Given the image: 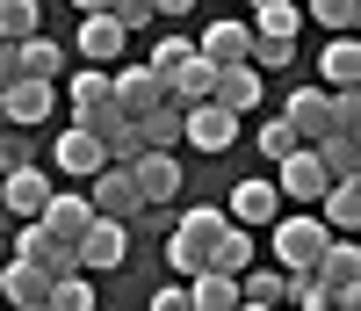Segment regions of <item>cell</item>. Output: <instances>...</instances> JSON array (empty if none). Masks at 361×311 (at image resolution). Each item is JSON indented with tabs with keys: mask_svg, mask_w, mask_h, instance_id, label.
Returning a JSON list of instances; mask_svg holds the SVG:
<instances>
[{
	"mask_svg": "<svg viewBox=\"0 0 361 311\" xmlns=\"http://www.w3.org/2000/svg\"><path fill=\"white\" fill-rule=\"evenodd\" d=\"M267 239H275L282 275H311L333 232H325V217H318V210H289V217H275V225H267Z\"/></svg>",
	"mask_w": 361,
	"mask_h": 311,
	"instance_id": "cell-1",
	"label": "cell"
},
{
	"mask_svg": "<svg viewBox=\"0 0 361 311\" xmlns=\"http://www.w3.org/2000/svg\"><path fill=\"white\" fill-rule=\"evenodd\" d=\"M311 283L333 297V304H354V311H361V246L333 232V239H325V254H318V268H311Z\"/></svg>",
	"mask_w": 361,
	"mask_h": 311,
	"instance_id": "cell-2",
	"label": "cell"
},
{
	"mask_svg": "<svg viewBox=\"0 0 361 311\" xmlns=\"http://www.w3.org/2000/svg\"><path fill=\"white\" fill-rule=\"evenodd\" d=\"M73 254H80V275H109V268H123V261H130V225L94 217V225L73 239Z\"/></svg>",
	"mask_w": 361,
	"mask_h": 311,
	"instance_id": "cell-3",
	"label": "cell"
},
{
	"mask_svg": "<svg viewBox=\"0 0 361 311\" xmlns=\"http://www.w3.org/2000/svg\"><path fill=\"white\" fill-rule=\"evenodd\" d=\"M325 189H333V174L318 167V152H311V145H296L289 160H275V196H289L296 210H318Z\"/></svg>",
	"mask_w": 361,
	"mask_h": 311,
	"instance_id": "cell-4",
	"label": "cell"
},
{
	"mask_svg": "<svg viewBox=\"0 0 361 311\" xmlns=\"http://www.w3.org/2000/svg\"><path fill=\"white\" fill-rule=\"evenodd\" d=\"M87 203H94V217H116V225L145 217V196H137L130 167H102V174H87Z\"/></svg>",
	"mask_w": 361,
	"mask_h": 311,
	"instance_id": "cell-5",
	"label": "cell"
},
{
	"mask_svg": "<svg viewBox=\"0 0 361 311\" xmlns=\"http://www.w3.org/2000/svg\"><path fill=\"white\" fill-rule=\"evenodd\" d=\"M180 145H195V152H231V145H238V116L217 109V102L180 109Z\"/></svg>",
	"mask_w": 361,
	"mask_h": 311,
	"instance_id": "cell-6",
	"label": "cell"
},
{
	"mask_svg": "<svg viewBox=\"0 0 361 311\" xmlns=\"http://www.w3.org/2000/svg\"><path fill=\"white\" fill-rule=\"evenodd\" d=\"M224 217H231V225H246V232H267V225L282 217L275 174H253V181H238V189H231V203H224Z\"/></svg>",
	"mask_w": 361,
	"mask_h": 311,
	"instance_id": "cell-7",
	"label": "cell"
},
{
	"mask_svg": "<svg viewBox=\"0 0 361 311\" xmlns=\"http://www.w3.org/2000/svg\"><path fill=\"white\" fill-rule=\"evenodd\" d=\"M130 181H137V196H145V210H159V203H173L180 196V152H137L130 160Z\"/></svg>",
	"mask_w": 361,
	"mask_h": 311,
	"instance_id": "cell-8",
	"label": "cell"
},
{
	"mask_svg": "<svg viewBox=\"0 0 361 311\" xmlns=\"http://www.w3.org/2000/svg\"><path fill=\"white\" fill-rule=\"evenodd\" d=\"M51 109H58V87H51V80H15V87H0V116H8L15 131L51 123Z\"/></svg>",
	"mask_w": 361,
	"mask_h": 311,
	"instance_id": "cell-9",
	"label": "cell"
},
{
	"mask_svg": "<svg viewBox=\"0 0 361 311\" xmlns=\"http://www.w3.org/2000/svg\"><path fill=\"white\" fill-rule=\"evenodd\" d=\"M51 189H58V181H51L37 160H29V167H15V174H0V203H8V217H15V225H29V217L51 203Z\"/></svg>",
	"mask_w": 361,
	"mask_h": 311,
	"instance_id": "cell-10",
	"label": "cell"
},
{
	"mask_svg": "<svg viewBox=\"0 0 361 311\" xmlns=\"http://www.w3.org/2000/svg\"><path fill=\"white\" fill-rule=\"evenodd\" d=\"M15 261H37V268L51 275V283H58V275H73V268H80V254H73L66 239H51V232L37 225V217H29V225L15 232Z\"/></svg>",
	"mask_w": 361,
	"mask_h": 311,
	"instance_id": "cell-11",
	"label": "cell"
},
{
	"mask_svg": "<svg viewBox=\"0 0 361 311\" xmlns=\"http://www.w3.org/2000/svg\"><path fill=\"white\" fill-rule=\"evenodd\" d=\"M109 87H116V109H123V116H145V109H159V102H166V80L145 66V58H137V66H116Z\"/></svg>",
	"mask_w": 361,
	"mask_h": 311,
	"instance_id": "cell-12",
	"label": "cell"
},
{
	"mask_svg": "<svg viewBox=\"0 0 361 311\" xmlns=\"http://www.w3.org/2000/svg\"><path fill=\"white\" fill-rule=\"evenodd\" d=\"M282 116H289V131L304 138V145H318L325 131H340V123H333V87H296Z\"/></svg>",
	"mask_w": 361,
	"mask_h": 311,
	"instance_id": "cell-13",
	"label": "cell"
},
{
	"mask_svg": "<svg viewBox=\"0 0 361 311\" xmlns=\"http://www.w3.org/2000/svg\"><path fill=\"white\" fill-rule=\"evenodd\" d=\"M37 225H44L51 239H66V246H73V239H80L87 225H94V203H87L80 189H51V203L37 210Z\"/></svg>",
	"mask_w": 361,
	"mask_h": 311,
	"instance_id": "cell-14",
	"label": "cell"
},
{
	"mask_svg": "<svg viewBox=\"0 0 361 311\" xmlns=\"http://www.w3.org/2000/svg\"><path fill=\"white\" fill-rule=\"evenodd\" d=\"M123 51H130V37L116 29V15H80V44H73V58H87V66H116Z\"/></svg>",
	"mask_w": 361,
	"mask_h": 311,
	"instance_id": "cell-15",
	"label": "cell"
},
{
	"mask_svg": "<svg viewBox=\"0 0 361 311\" xmlns=\"http://www.w3.org/2000/svg\"><path fill=\"white\" fill-rule=\"evenodd\" d=\"M246 44H253V22H238V15L209 22L202 37H195V51L209 58V66H246Z\"/></svg>",
	"mask_w": 361,
	"mask_h": 311,
	"instance_id": "cell-16",
	"label": "cell"
},
{
	"mask_svg": "<svg viewBox=\"0 0 361 311\" xmlns=\"http://www.w3.org/2000/svg\"><path fill=\"white\" fill-rule=\"evenodd\" d=\"M209 102L231 109V116H253V109H260V73H253V66H217V80H209Z\"/></svg>",
	"mask_w": 361,
	"mask_h": 311,
	"instance_id": "cell-17",
	"label": "cell"
},
{
	"mask_svg": "<svg viewBox=\"0 0 361 311\" xmlns=\"http://www.w3.org/2000/svg\"><path fill=\"white\" fill-rule=\"evenodd\" d=\"M66 102H73V123H87V116L116 109V87H109V66H80V73L66 80Z\"/></svg>",
	"mask_w": 361,
	"mask_h": 311,
	"instance_id": "cell-18",
	"label": "cell"
},
{
	"mask_svg": "<svg viewBox=\"0 0 361 311\" xmlns=\"http://www.w3.org/2000/svg\"><path fill=\"white\" fill-rule=\"evenodd\" d=\"M51 167H58V174H73V181H87V174H102V167H109V152H102V145H94V138H87L80 123H73V131H58Z\"/></svg>",
	"mask_w": 361,
	"mask_h": 311,
	"instance_id": "cell-19",
	"label": "cell"
},
{
	"mask_svg": "<svg viewBox=\"0 0 361 311\" xmlns=\"http://www.w3.org/2000/svg\"><path fill=\"white\" fill-rule=\"evenodd\" d=\"M318 217H325V232L354 239L361 232V181H333V189L318 196Z\"/></svg>",
	"mask_w": 361,
	"mask_h": 311,
	"instance_id": "cell-20",
	"label": "cell"
},
{
	"mask_svg": "<svg viewBox=\"0 0 361 311\" xmlns=\"http://www.w3.org/2000/svg\"><path fill=\"white\" fill-rule=\"evenodd\" d=\"M51 297V275L37 268V261H8V268H0V304H44Z\"/></svg>",
	"mask_w": 361,
	"mask_h": 311,
	"instance_id": "cell-21",
	"label": "cell"
},
{
	"mask_svg": "<svg viewBox=\"0 0 361 311\" xmlns=\"http://www.w3.org/2000/svg\"><path fill=\"white\" fill-rule=\"evenodd\" d=\"M66 58H73V51H58V44L44 37V29L15 44V66H22V80H51V87H58V73H66Z\"/></svg>",
	"mask_w": 361,
	"mask_h": 311,
	"instance_id": "cell-22",
	"label": "cell"
},
{
	"mask_svg": "<svg viewBox=\"0 0 361 311\" xmlns=\"http://www.w3.org/2000/svg\"><path fill=\"white\" fill-rule=\"evenodd\" d=\"M209 80H217V66H209V58L195 51L188 66H173V73H166V102H173V109H195V102H209Z\"/></svg>",
	"mask_w": 361,
	"mask_h": 311,
	"instance_id": "cell-23",
	"label": "cell"
},
{
	"mask_svg": "<svg viewBox=\"0 0 361 311\" xmlns=\"http://www.w3.org/2000/svg\"><path fill=\"white\" fill-rule=\"evenodd\" d=\"M318 87H361V44L354 37H333L318 51Z\"/></svg>",
	"mask_w": 361,
	"mask_h": 311,
	"instance_id": "cell-24",
	"label": "cell"
},
{
	"mask_svg": "<svg viewBox=\"0 0 361 311\" xmlns=\"http://www.w3.org/2000/svg\"><path fill=\"white\" fill-rule=\"evenodd\" d=\"M188 311H238V275H217V268L188 275Z\"/></svg>",
	"mask_w": 361,
	"mask_h": 311,
	"instance_id": "cell-25",
	"label": "cell"
},
{
	"mask_svg": "<svg viewBox=\"0 0 361 311\" xmlns=\"http://www.w3.org/2000/svg\"><path fill=\"white\" fill-rule=\"evenodd\" d=\"M311 152H318V167L333 174V181H361V138H347V131H325Z\"/></svg>",
	"mask_w": 361,
	"mask_h": 311,
	"instance_id": "cell-26",
	"label": "cell"
},
{
	"mask_svg": "<svg viewBox=\"0 0 361 311\" xmlns=\"http://www.w3.org/2000/svg\"><path fill=\"white\" fill-rule=\"evenodd\" d=\"M137 123V138H145V152H180V109L173 102H159V109H145V116H130Z\"/></svg>",
	"mask_w": 361,
	"mask_h": 311,
	"instance_id": "cell-27",
	"label": "cell"
},
{
	"mask_svg": "<svg viewBox=\"0 0 361 311\" xmlns=\"http://www.w3.org/2000/svg\"><path fill=\"white\" fill-rule=\"evenodd\" d=\"M209 268H217V275H246L253 268V232L246 225H224L217 246H209Z\"/></svg>",
	"mask_w": 361,
	"mask_h": 311,
	"instance_id": "cell-28",
	"label": "cell"
},
{
	"mask_svg": "<svg viewBox=\"0 0 361 311\" xmlns=\"http://www.w3.org/2000/svg\"><path fill=\"white\" fill-rule=\"evenodd\" d=\"M238 297H246V304H267V311H282L289 275H282V268H246V275H238Z\"/></svg>",
	"mask_w": 361,
	"mask_h": 311,
	"instance_id": "cell-29",
	"label": "cell"
},
{
	"mask_svg": "<svg viewBox=\"0 0 361 311\" xmlns=\"http://www.w3.org/2000/svg\"><path fill=\"white\" fill-rule=\"evenodd\" d=\"M44 29V0H0V44H22Z\"/></svg>",
	"mask_w": 361,
	"mask_h": 311,
	"instance_id": "cell-30",
	"label": "cell"
},
{
	"mask_svg": "<svg viewBox=\"0 0 361 311\" xmlns=\"http://www.w3.org/2000/svg\"><path fill=\"white\" fill-rule=\"evenodd\" d=\"M296 29H304V8H296V0H267V8H253V37H289L296 44Z\"/></svg>",
	"mask_w": 361,
	"mask_h": 311,
	"instance_id": "cell-31",
	"label": "cell"
},
{
	"mask_svg": "<svg viewBox=\"0 0 361 311\" xmlns=\"http://www.w3.org/2000/svg\"><path fill=\"white\" fill-rule=\"evenodd\" d=\"M51 311H94V275H58V283H51V297H44Z\"/></svg>",
	"mask_w": 361,
	"mask_h": 311,
	"instance_id": "cell-32",
	"label": "cell"
},
{
	"mask_svg": "<svg viewBox=\"0 0 361 311\" xmlns=\"http://www.w3.org/2000/svg\"><path fill=\"white\" fill-rule=\"evenodd\" d=\"M304 15L318 29H333V37H354V22H361V0H304Z\"/></svg>",
	"mask_w": 361,
	"mask_h": 311,
	"instance_id": "cell-33",
	"label": "cell"
},
{
	"mask_svg": "<svg viewBox=\"0 0 361 311\" xmlns=\"http://www.w3.org/2000/svg\"><path fill=\"white\" fill-rule=\"evenodd\" d=\"M289 58H296L289 37H253V44H246V66H253V73H282Z\"/></svg>",
	"mask_w": 361,
	"mask_h": 311,
	"instance_id": "cell-34",
	"label": "cell"
},
{
	"mask_svg": "<svg viewBox=\"0 0 361 311\" xmlns=\"http://www.w3.org/2000/svg\"><path fill=\"white\" fill-rule=\"evenodd\" d=\"M296 145H304V138L289 131V116H267V123H260V152H267V160H289Z\"/></svg>",
	"mask_w": 361,
	"mask_h": 311,
	"instance_id": "cell-35",
	"label": "cell"
},
{
	"mask_svg": "<svg viewBox=\"0 0 361 311\" xmlns=\"http://www.w3.org/2000/svg\"><path fill=\"white\" fill-rule=\"evenodd\" d=\"M109 15H116V29L123 37H137V29H152L159 15H152V0H109Z\"/></svg>",
	"mask_w": 361,
	"mask_h": 311,
	"instance_id": "cell-36",
	"label": "cell"
},
{
	"mask_svg": "<svg viewBox=\"0 0 361 311\" xmlns=\"http://www.w3.org/2000/svg\"><path fill=\"white\" fill-rule=\"evenodd\" d=\"M188 58H195V37H166V44H159V51H152V58H145V66H152V73H159V80H166V73H173V66H188Z\"/></svg>",
	"mask_w": 361,
	"mask_h": 311,
	"instance_id": "cell-37",
	"label": "cell"
},
{
	"mask_svg": "<svg viewBox=\"0 0 361 311\" xmlns=\"http://www.w3.org/2000/svg\"><path fill=\"white\" fill-rule=\"evenodd\" d=\"M325 304H333V297H325V290L311 283V275H289V297H282V311H325Z\"/></svg>",
	"mask_w": 361,
	"mask_h": 311,
	"instance_id": "cell-38",
	"label": "cell"
},
{
	"mask_svg": "<svg viewBox=\"0 0 361 311\" xmlns=\"http://www.w3.org/2000/svg\"><path fill=\"white\" fill-rule=\"evenodd\" d=\"M333 123L347 138H361V87H333Z\"/></svg>",
	"mask_w": 361,
	"mask_h": 311,
	"instance_id": "cell-39",
	"label": "cell"
},
{
	"mask_svg": "<svg viewBox=\"0 0 361 311\" xmlns=\"http://www.w3.org/2000/svg\"><path fill=\"white\" fill-rule=\"evenodd\" d=\"M15 167H29V145H22L15 123H0V174H15Z\"/></svg>",
	"mask_w": 361,
	"mask_h": 311,
	"instance_id": "cell-40",
	"label": "cell"
},
{
	"mask_svg": "<svg viewBox=\"0 0 361 311\" xmlns=\"http://www.w3.org/2000/svg\"><path fill=\"white\" fill-rule=\"evenodd\" d=\"M145 311H188V283H180V290H159V297L145 304Z\"/></svg>",
	"mask_w": 361,
	"mask_h": 311,
	"instance_id": "cell-41",
	"label": "cell"
},
{
	"mask_svg": "<svg viewBox=\"0 0 361 311\" xmlns=\"http://www.w3.org/2000/svg\"><path fill=\"white\" fill-rule=\"evenodd\" d=\"M152 15H166V22H180V15H195V0H152Z\"/></svg>",
	"mask_w": 361,
	"mask_h": 311,
	"instance_id": "cell-42",
	"label": "cell"
},
{
	"mask_svg": "<svg viewBox=\"0 0 361 311\" xmlns=\"http://www.w3.org/2000/svg\"><path fill=\"white\" fill-rule=\"evenodd\" d=\"M22 80V66H15V44H0V87H15Z\"/></svg>",
	"mask_w": 361,
	"mask_h": 311,
	"instance_id": "cell-43",
	"label": "cell"
},
{
	"mask_svg": "<svg viewBox=\"0 0 361 311\" xmlns=\"http://www.w3.org/2000/svg\"><path fill=\"white\" fill-rule=\"evenodd\" d=\"M73 8H80V15H109V0H73Z\"/></svg>",
	"mask_w": 361,
	"mask_h": 311,
	"instance_id": "cell-44",
	"label": "cell"
},
{
	"mask_svg": "<svg viewBox=\"0 0 361 311\" xmlns=\"http://www.w3.org/2000/svg\"><path fill=\"white\" fill-rule=\"evenodd\" d=\"M238 311H267V304H246V297H238Z\"/></svg>",
	"mask_w": 361,
	"mask_h": 311,
	"instance_id": "cell-45",
	"label": "cell"
},
{
	"mask_svg": "<svg viewBox=\"0 0 361 311\" xmlns=\"http://www.w3.org/2000/svg\"><path fill=\"white\" fill-rule=\"evenodd\" d=\"M15 311H51V304H15Z\"/></svg>",
	"mask_w": 361,
	"mask_h": 311,
	"instance_id": "cell-46",
	"label": "cell"
},
{
	"mask_svg": "<svg viewBox=\"0 0 361 311\" xmlns=\"http://www.w3.org/2000/svg\"><path fill=\"white\" fill-rule=\"evenodd\" d=\"M325 311H354V304H325Z\"/></svg>",
	"mask_w": 361,
	"mask_h": 311,
	"instance_id": "cell-47",
	"label": "cell"
},
{
	"mask_svg": "<svg viewBox=\"0 0 361 311\" xmlns=\"http://www.w3.org/2000/svg\"><path fill=\"white\" fill-rule=\"evenodd\" d=\"M246 8H267V0H246Z\"/></svg>",
	"mask_w": 361,
	"mask_h": 311,
	"instance_id": "cell-48",
	"label": "cell"
},
{
	"mask_svg": "<svg viewBox=\"0 0 361 311\" xmlns=\"http://www.w3.org/2000/svg\"><path fill=\"white\" fill-rule=\"evenodd\" d=\"M0 123H8V116H0Z\"/></svg>",
	"mask_w": 361,
	"mask_h": 311,
	"instance_id": "cell-49",
	"label": "cell"
},
{
	"mask_svg": "<svg viewBox=\"0 0 361 311\" xmlns=\"http://www.w3.org/2000/svg\"><path fill=\"white\" fill-rule=\"evenodd\" d=\"M0 311H8V304H0Z\"/></svg>",
	"mask_w": 361,
	"mask_h": 311,
	"instance_id": "cell-50",
	"label": "cell"
}]
</instances>
